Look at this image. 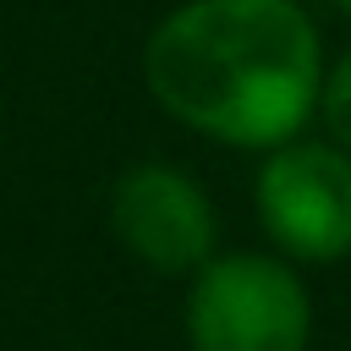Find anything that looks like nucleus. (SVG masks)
<instances>
[{
	"mask_svg": "<svg viewBox=\"0 0 351 351\" xmlns=\"http://www.w3.org/2000/svg\"><path fill=\"white\" fill-rule=\"evenodd\" d=\"M324 44L296 0H186L143 44V88L186 132L274 154L324 104Z\"/></svg>",
	"mask_w": 351,
	"mask_h": 351,
	"instance_id": "f257e3e1",
	"label": "nucleus"
},
{
	"mask_svg": "<svg viewBox=\"0 0 351 351\" xmlns=\"http://www.w3.org/2000/svg\"><path fill=\"white\" fill-rule=\"evenodd\" d=\"M186 351H307L313 296L280 252H214L186 280Z\"/></svg>",
	"mask_w": 351,
	"mask_h": 351,
	"instance_id": "f03ea898",
	"label": "nucleus"
},
{
	"mask_svg": "<svg viewBox=\"0 0 351 351\" xmlns=\"http://www.w3.org/2000/svg\"><path fill=\"white\" fill-rule=\"evenodd\" d=\"M252 208L269 247L291 263H346L351 258V154L340 143L296 137L263 154L252 181Z\"/></svg>",
	"mask_w": 351,
	"mask_h": 351,
	"instance_id": "7ed1b4c3",
	"label": "nucleus"
},
{
	"mask_svg": "<svg viewBox=\"0 0 351 351\" xmlns=\"http://www.w3.org/2000/svg\"><path fill=\"white\" fill-rule=\"evenodd\" d=\"M104 219H110V236L143 269L170 274V280H192L219 252L214 197L181 165H165V159L126 165L110 186Z\"/></svg>",
	"mask_w": 351,
	"mask_h": 351,
	"instance_id": "20e7f679",
	"label": "nucleus"
},
{
	"mask_svg": "<svg viewBox=\"0 0 351 351\" xmlns=\"http://www.w3.org/2000/svg\"><path fill=\"white\" fill-rule=\"evenodd\" d=\"M318 115H324V126H329V143H340V148L351 154V49H346V55L329 66Z\"/></svg>",
	"mask_w": 351,
	"mask_h": 351,
	"instance_id": "39448f33",
	"label": "nucleus"
},
{
	"mask_svg": "<svg viewBox=\"0 0 351 351\" xmlns=\"http://www.w3.org/2000/svg\"><path fill=\"white\" fill-rule=\"evenodd\" d=\"M329 5H335V11H346V16H351V0H329Z\"/></svg>",
	"mask_w": 351,
	"mask_h": 351,
	"instance_id": "423d86ee",
	"label": "nucleus"
}]
</instances>
